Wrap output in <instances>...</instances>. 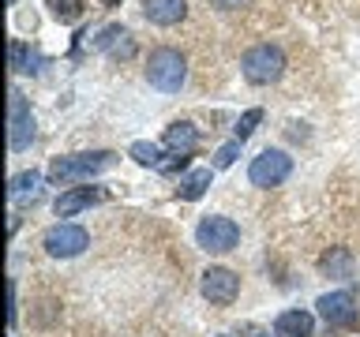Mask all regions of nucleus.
<instances>
[{
	"mask_svg": "<svg viewBox=\"0 0 360 337\" xmlns=\"http://www.w3.org/2000/svg\"><path fill=\"white\" fill-rule=\"evenodd\" d=\"M195 240H199L202 251L225 255V251H233V247L240 244V229H236V221H233V218H218V213H210V218H202V221H199Z\"/></svg>",
	"mask_w": 360,
	"mask_h": 337,
	"instance_id": "20e7f679",
	"label": "nucleus"
},
{
	"mask_svg": "<svg viewBox=\"0 0 360 337\" xmlns=\"http://www.w3.org/2000/svg\"><path fill=\"white\" fill-rule=\"evenodd\" d=\"M236 292H240V277L233 274V270L225 266H210L207 274H202V296H207L210 303H233Z\"/></svg>",
	"mask_w": 360,
	"mask_h": 337,
	"instance_id": "6e6552de",
	"label": "nucleus"
},
{
	"mask_svg": "<svg viewBox=\"0 0 360 337\" xmlns=\"http://www.w3.org/2000/svg\"><path fill=\"white\" fill-rule=\"evenodd\" d=\"M98 45H101V49H109L112 56H131L135 53V45L128 41V30H120V27H109L98 38Z\"/></svg>",
	"mask_w": 360,
	"mask_h": 337,
	"instance_id": "2eb2a0df",
	"label": "nucleus"
},
{
	"mask_svg": "<svg viewBox=\"0 0 360 337\" xmlns=\"http://www.w3.org/2000/svg\"><path fill=\"white\" fill-rule=\"evenodd\" d=\"M38 173H34V168H30V173H19V176H11V184H8V191H11V195H34V187H38Z\"/></svg>",
	"mask_w": 360,
	"mask_h": 337,
	"instance_id": "a211bd4d",
	"label": "nucleus"
},
{
	"mask_svg": "<svg viewBox=\"0 0 360 337\" xmlns=\"http://www.w3.org/2000/svg\"><path fill=\"white\" fill-rule=\"evenodd\" d=\"M259 120H263V109H248V112H244V117H240V120H236V128H233V131H236V139H240V143H244V139H248V135H252V131L259 128Z\"/></svg>",
	"mask_w": 360,
	"mask_h": 337,
	"instance_id": "6ab92c4d",
	"label": "nucleus"
},
{
	"mask_svg": "<svg viewBox=\"0 0 360 337\" xmlns=\"http://www.w3.org/2000/svg\"><path fill=\"white\" fill-rule=\"evenodd\" d=\"M236 154H240V139L218 146V154H214V165H218V168H229V165L236 161Z\"/></svg>",
	"mask_w": 360,
	"mask_h": 337,
	"instance_id": "aec40b11",
	"label": "nucleus"
},
{
	"mask_svg": "<svg viewBox=\"0 0 360 337\" xmlns=\"http://www.w3.org/2000/svg\"><path fill=\"white\" fill-rule=\"evenodd\" d=\"M240 72L248 83H255V86H270V83H278L281 75H285V53L278 49V45H255V49H248L244 53V60H240Z\"/></svg>",
	"mask_w": 360,
	"mask_h": 337,
	"instance_id": "7ed1b4c3",
	"label": "nucleus"
},
{
	"mask_svg": "<svg viewBox=\"0 0 360 337\" xmlns=\"http://www.w3.org/2000/svg\"><path fill=\"white\" fill-rule=\"evenodd\" d=\"M315 308H319V315L326 319V326H345V322H353V315H356V303L349 292H326V296L315 300Z\"/></svg>",
	"mask_w": 360,
	"mask_h": 337,
	"instance_id": "1a4fd4ad",
	"label": "nucleus"
},
{
	"mask_svg": "<svg viewBox=\"0 0 360 337\" xmlns=\"http://www.w3.org/2000/svg\"><path fill=\"white\" fill-rule=\"evenodd\" d=\"M146 79H150V86L162 90V94H176V90L184 86V79H188V60H184V53L169 49V45L154 49L150 60H146Z\"/></svg>",
	"mask_w": 360,
	"mask_h": 337,
	"instance_id": "f03ea898",
	"label": "nucleus"
},
{
	"mask_svg": "<svg viewBox=\"0 0 360 337\" xmlns=\"http://www.w3.org/2000/svg\"><path fill=\"white\" fill-rule=\"evenodd\" d=\"M11 72H27V49L19 38H11Z\"/></svg>",
	"mask_w": 360,
	"mask_h": 337,
	"instance_id": "412c9836",
	"label": "nucleus"
},
{
	"mask_svg": "<svg viewBox=\"0 0 360 337\" xmlns=\"http://www.w3.org/2000/svg\"><path fill=\"white\" fill-rule=\"evenodd\" d=\"M210 4L221 11H236V8H248V0H210Z\"/></svg>",
	"mask_w": 360,
	"mask_h": 337,
	"instance_id": "5701e85b",
	"label": "nucleus"
},
{
	"mask_svg": "<svg viewBox=\"0 0 360 337\" xmlns=\"http://www.w3.org/2000/svg\"><path fill=\"white\" fill-rule=\"evenodd\" d=\"M86 244H90V236L83 225H56V229L45 232V251L53 258H75L86 251Z\"/></svg>",
	"mask_w": 360,
	"mask_h": 337,
	"instance_id": "0eeeda50",
	"label": "nucleus"
},
{
	"mask_svg": "<svg viewBox=\"0 0 360 337\" xmlns=\"http://www.w3.org/2000/svg\"><path fill=\"white\" fill-rule=\"evenodd\" d=\"M143 15L154 27H176L188 15V0H143Z\"/></svg>",
	"mask_w": 360,
	"mask_h": 337,
	"instance_id": "9b49d317",
	"label": "nucleus"
},
{
	"mask_svg": "<svg viewBox=\"0 0 360 337\" xmlns=\"http://www.w3.org/2000/svg\"><path fill=\"white\" fill-rule=\"evenodd\" d=\"M34 143V112L27 105V98L19 90H11V101H8V146L11 154L27 150Z\"/></svg>",
	"mask_w": 360,
	"mask_h": 337,
	"instance_id": "39448f33",
	"label": "nucleus"
},
{
	"mask_svg": "<svg viewBox=\"0 0 360 337\" xmlns=\"http://www.w3.org/2000/svg\"><path fill=\"white\" fill-rule=\"evenodd\" d=\"M292 173V157L285 150H263L259 157H252V168H248V180L255 187H274Z\"/></svg>",
	"mask_w": 360,
	"mask_h": 337,
	"instance_id": "423d86ee",
	"label": "nucleus"
},
{
	"mask_svg": "<svg viewBox=\"0 0 360 337\" xmlns=\"http://www.w3.org/2000/svg\"><path fill=\"white\" fill-rule=\"evenodd\" d=\"M195 143H199V131L191 128L188 120H176V124H169V128H165V146L173 154H191V150H195Z\"/></svg>",
	"mask_w": 360,
	"mask_h": 337,
	"instance_id": "ddd939ff",
	"label": "nucleus"
},
{
	"mask_svg": "<svg viewBox=\"0 0 360 337\" xmlns=\"http://www.w3.org/2000/svg\"><path fill=\"white\" fill-rule=\"evenodd\" d=\"M8 326H15V285L8 281Z\"/></svg>",
	"mask_w": 360,
	"mask_h": 337,
	"instance_id": "4be33fe9",
	"label": "nucleus"
},
{
	"mask_svg": "<svg viewBox=\"0 0 360 337\" xmlns=\"http://www.w3.org/2000/svg\"><path fill=\"white\" fill-rule=\"evenodd\" d=\"M94 202H105V191L101 187H72V191H64V195L56 199L53 210H56V218H72V213L94 206Z\"/></svg>",
	"mask_w": 360,
	"mask_h": 337,
	"instance_id": "9d476101",
	"label": "nucleus"
},
{
	"mask_svg": "<svg viewBox=\"0 0 360 337\" xmlns=\"http://www.w3.org/2000/svg\"><path fill=\"white\" fill-rule=\"evenodd\" d=\"M101 4H109V8H117V4H120V0H101Z\"/></svg>",
	"mask_w": 360,
	"mask_h": 337,
	"instance_id": "b1692460",
	"label": "nucleus"
},
{
	"mask_svg": "<svg viewBox=\"0 0 360 337\" xmlns=\"http://www.w3.org/2000/svg\"><path fill=\"white\" fill-rule=\"evenodd\" d=\"M131 157H135V161H139V165H150V168H158V165H162V146H158V143H131Z\"/></svg>",
	"mask_w": 360,
	"mask_h": 337,
	"instance_id": "dca6fc26",
	"label": "nucleus"
},
{
	"mask_svg": "<svg viewBox=\"0 0 360 337\" xmlns=\"http://www.w3.org/2000/svg\"><path fill=\"white\" fill-rule=\"evenodd\" d=\"M210 180H214V173H210V168H195V173L180 176V187H176V195H180V199H188V202H195V199H202V195H207Z\"/></svg>",
	"mask_w": 360,
	"mask_h": 337,
	"instance_id": "4468645a",
	"label": "nucleus"
},
{
	"mask_svg": "<svg viewBox=\"0 0 360 337\" xmlns=\"http://www.w3.org/2000/svg\"><path fill=\"white\" fill-rule=\"evenodd\" d=\"M112 161H117V154H109V150L56 157V161L49 165V180H53V184H79V180H90V176L112 168Z\"/></svg>",
	"mask_w": 360,
	"mask_h": 337,
	"instance_id": "f257e3e1",
	"label": "nucleus"
},
{
	"mask_svg": "<svg viewBox=\"0 0 360 337\" xmlns=\"http://www.w3.org/2000/svg\"><path fill=\"white\" fill-rule=\"evenodd\" d=\"M45 4L53 8V15L60 22H75L79 15H83V0H45Z\"/></svg>",
	"mask_w": 360,
	"mask_h": 337,
	"instance_id": "f3484780",
	"label": "nucleus"
},
{
	"mask_svg": "<svg viewBox=\"0 0 360 337\" xmlns=\"http://www.w3.org/2000/svg\"><path fill=\"white\" fill-rule=\"evenodd\" d=\"M274 330L281 337H311L315 330V319L308 311H300V308H292V311H281L278 319H274Z\"/></svg>",
	"mask_w": 360,
	"mask_h": 337,
	"instance_id": "f8f14e48",
	"label": "nucleus"
}]
</instances>
